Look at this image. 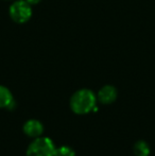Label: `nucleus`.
Segmentation results:
<instances>
[{"label":"nucleus","mask_w":155,"mask_h":156,"mask_svg":"<svg viewBox=\"0 0 155 156\" xmlns=\"http://www.w3.org/2000/svg\"><path fill=\"white\" fill-rule=\"evenodd\" d=\"M97 97L90 89H80L71 96L69 105L71 111L77 115H85L96 107Z\"/></svg>","instance_id":"obj_1"},{"label":"nucleus","mask_w":155,"mask_h":156,"mask_svg":"<svg viewBox=\"0 0 155 156\" xmlns=\"http://www.w3.org/2000/svg\"><path fill=\"white\" fill-rule=\"evenodd\" d=\"M56 147L49 137L41 136L34 138L29 144L26 155L27 156H54Z\"/></svg>","instance_id":"obj_2"},{"label":"nucleus","mask_w":155,"mask_h":156,"mask_svg":"<svg viewBox=\"0 0 155 156\" xmlns=\"http://www.w3.org/2000/svg\"><path fill=\"white\" fill-rule=\"evenodd\" d=\"M10 15L13 20L16 21V23H26L32 16L31 4L28 1H23V0L15 1L10 8Z\"/></svg>","instance_id":"obj_3"},{"label":"nucleus","mask_w":155,"mask_h":156,"mask_svg":"<svg viewBox=\"0 0 155 156\" xmlns=\"http://www.w3.org/2000/svg\"><path fill=\"white\" fill-rule=\"evenodd\" d=\"M23 133L31 138H37L43 136L44 133V124L37 119H30L23 124Z\"/></svg>","instance_id":"obj_4"},{"label":"nucleus","mask_w":155,"mask_h":156,"mask_svg":"<svg viewBox=\"0 0 155 156\" xmlns=\"http://www.w3.org/2000/svg\"><path fill=\"white\" fill-rule=\"evenodd\" d=\"M118 93L117 89L112 85H105L99 90L97 96V99L102 104H111L115 102L117 99Z\"/></svg>","instance_id":"obj_5"},{"label":"nucleus","mask_w":155,"mask_h":156,"mask_svg":"<svg viewBox=\"0 0 155 156\" xmlns=\"http://www.w3.org/2000/svg\"><path fill=\"white\" fill-rule=\"evenodd\" d=\"M14 104V99L10 89L0 85V108H11Z\"/></svg>","instance_id":"obj_6"},{"label":"nucleus","mask_w":155,"mask_h":156,"mask_svg":"<svg viewBox=\"0 0 155 156\" xmlns=\"http://www.w3.org/2000/svg\"><path fill=\"white\" fill-rule=\"evenodd\" d=\"M133 152L135 156H149L150 155V147L145 140H139L135 142L133 147Z\"/></svg>","instance_id":"obj_7"},{"label":"nucleus","mask_w":155,"mask_h":156,"mask_svg":"<svg viewBox=\"0 0 155 156\" xmlns=\"http://www.w3.org/2000/svg\"><path fill=\"white\" fill-rule=\"evenodd\" d=\"M54 156H76V152L71 147L62 146V147H60V148L55 149Z\"/></svg>","instance_id":"obj_8"},{"label":"nucleus","mask_w":155,"mask_h":156,"mask_svg":"<svg viewBox=\"0 0 155 156\" xmlns=\"http://www.w3.org/2000/svg\"><path fill=\"white\" fill-rule=\"evenodd\" d=\"M30 4H37L38 2H41V0H27Z\"/></svg>","instance_id":"obj_9"}]
</instances>
